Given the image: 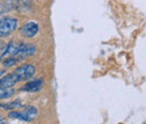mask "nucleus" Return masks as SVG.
I'll return each instance as SVG.
<instances>
[{"instance_id":"1","label":"nucleus","mask_w":146,"mask_h":124,"mask_svg":"<svg viewBox=\"0 0 146 124\" xmlns=\"http://www.w3.org/2000/svg\"><path fill=\"white\" fill-rule=\"evenodd\" d=\"M35 73H36V68L31 63H24V64L19 66L14 72H11L16 82L29 80L35 76Z\"/></svg>"},{"instance_id":"14","label":"nucleus","mask_w":146,"mask_h":124,"mask_svg":"<svg viewBox=\"0 0 146 124\" xmlns=\"http://www.w3.org/2000/svg\"><path fill=\"white\" fill-rule=\"evenodd\" d=\"M2 46H3V42L1 41V38H0V50L2 49Z\"/></svg>"},{"instance_id":"11","label":"nucleus","mask_w":146,"mask_h":124,"mask_svg":"<svg viewBox=\"0 0 146 124\" xmlns=\"http://www.w3.org/2000/svg\"><path fill=\"white\" fill-rule=\"evenodd\" d=\"M18 59L16 56H9V58H6L2 62L3 67L5 68H11V67H15L17 63H18Z\"/></svg>"},{"instance_id":"15","label":"nucleus","mask_w":146,"mask_h":124,"mask_svg":"<svg viewBox=\"0 0 146 124\" xmlns=\"http://www.w3.org/2000/svg\"><path fill=\"white\" fill-rule=\"evenodd\" d=\"M1 122H3V117H2V116H0V123H1Z\"/></svg>"},{"instance_id":"16","label":"nucleus","mask_w":146,"mask_h":124,"mask_svg":"<svg viewBox=\"0 0 146 124\" xmlns=\"http://www.w3.org/2000/svg\"><path fill=\"white\" fill-rule=\"evenodd\" d=\"M0 124H8V123H5V122H1Z\"/></svg>"},{"instance_id":"2","label":"nucleus","mask_w":146,"mask_h":124,"mask_svg":"<svg viewBox=\"0 0 146 124\" xmlns=\"http://www.w3.org/2000/svg\"><path fill=\"white\" fill-rule=\"evenodd\" d=\"M18 27V19L16 17L3 16L0 18V37L11 35Z\"/></svg>"},{"instance_id":"8","label":"nucleus","mask_w":146,"mask_h":124,"mask_svg":"<svg viewBox=\"0 0 146 124\" xmlns=\"http://www.w3.org/2000/svg\"><path fill=\"white\" fill-rule=\"evenodd\" d=\"M34 0H15V9H18L21 11H27L32 9Z\"/></svg>"},{"instance_id":"10","label":"nucleus","mask_w":146,"mask_h":124,"mask_svg":"<svg viewBox=\"0 0 146 124\" xmlns=\"http://www.w3.org/2000/svg\"><path fill=\"white\" fill-rule=\"evenodd\" d=\"M24 105L21 104V102L19 101V99H16V101H13V102H10V103H7V104H3V105H1L2 108H5L6 111H13V109H16V108H18V107H23Z\"/></svg>"},{"instance_id":"7","label":"nucleus","mask_w":146,"mask_h":124,"mask_svg":"<svg viewBox=\"0 0 146 124\" xmlns=\"http://www.w3.org/2000/svg\"><path fill=\"white\" fill-rule=\"evenodd\" d=\"M16 84L17 82H16V80L11 73H9V74H7L0 79V87L1 88H13Z\"/></svg>"},{"instance_id":"4","label":"nucleus","mask_w":146,"mask_h":124,"mask_svg":"<svg viewBox=\"0 0 146 124\" xmlns=\"http://www.w3.org/2000/svg\"><path fill=\"white\" fill-rule=\"evenodd\" d=\"M37 49L36 45L32 42H20L19 43V51L17 54V59L18 60H24L26 58H29L32 55L36 53Z\"/></svg>"},{"instance_id":"9","label":"nucleus","mask_w":146,"mask_h":124,"mask_svg":"<svg viewBox=\"0 0 146 124\" xmlns=\"http://www.w3.org/2000/svg\"><path fill=\"white\" fill-rule=\"evenodd\" d=\"M23 113L26 115V117H27L28 122H31V121H33L34 119H36L37 117L38 111H37L36 107L33 106V105H27V106L25 107V109H24V112H23Z\"/></svg>"},{"instance_id":"13","label":"nucleus","mask_w":146,"mask_h":124,"mask_svg":"<svg viewBox=\"0 0 146 124\" xmlns=\"http://www.w3.org/2000/svg\"><path fill=\"white\" fill-rule=\"evenodd\" d=\"M5 73H6V71H5V70H0V78H1V77H2Z\"/></svg>"},{"instance_id":"12","label":"nucleus","mask_w":146,"mask_h":124,"mask_svg":"<svg viewBox=\"0 0 146 124\" xmlns=\"http://www.w3.org/2000/svg\"><path fill=\"white\" fill-rule=\"evenodd\" d=\"M8 116H9L10 119H17V120H20V121H26V122H28V120H27L26 115H25L23 112L10 111V112H9V114H8Z\"/></svg>"},{"instance_id":"17","label":"nucleus","mask_w":146,"mask_h":124,"mask_svg":"<svg viewBox=\"0 0 146 124\" xmlns=\"http://www.w3.org/2000/svg\"><path fill=\"white\" fill-rule=\"evenodd\" d=\"M1 105H2V104H1V103H0V107H1Z\"/></svg>"},{"instance_id":"6","label":"nucleus","mask_w":146,"mask_h":124,"mask_svg":"<svg viewBox=\"0 0 146 124\" xmlns=\"http://www.w3.org/2000/svg\"><path fill=\"white\" fill-rule=\"evenodd\" d=\"M19 43H20V42H15V41L9 42V43L6 45V48H5V50H3V52L1 53V58L17 56L18 51H19Z\"/></svg>"},{"instance_id":"3","label":"nucleus","mask_w":146,"mask_h":124,"mask_svg":"<svg viewBox=\"0 0 146 124\" xmlns=\"http://www.w3.org/2000/svg\"><path fill=\"white\" fill-rule=\"evenodd\" d=\"M38 32H39V25H38V23L34 21V20L25 23L19 29L20 36H23L25 38H34L38 34Z\"/></svg>"},{"instance_id":"5","label":"nucleus","mask_w":146,"mask_h":124,"mask_svg":"<svg viewBox=\"0 0 146 124\" xmlns=\"http://www.w3.org/2000/svg\"><path fill=\"white\" fill-rule=\"evenodd\" d=\"M44 87V80L42 78H36L33 80L27 81L24 86H21L19 90L20 91H27V92H37Z\"/></svg>"}]
</instances>
